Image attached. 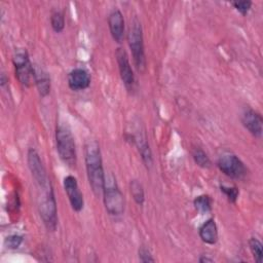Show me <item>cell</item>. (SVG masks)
<instances>
[{"label":"cell","mask_w":263,"mask_h":263,"mask_svg":"<svg viewBox=\"0 0 263 263\" xmlns=\"http://www.w3.org/2000/svg\"><path fill=\"white\" fill-rule=\"evenodd\" d=\"M68 85L74 91L84 90L90 85V75L83 68H74L68 74Z\"/></svg>","instance_id":"cell-13"},{"label":"cell","mask_w":263,"mask_h":263,"mask_svg":"<svg viewBox=\"0 0 263 263\" xmlns=\"http://www.w3.org/2000/svg\"><path fill=\"white\" fill-rule=\"evenodd\" d=\"M50 26L55 33H61L65 28V16L64 13L57 10L50 15Z\"/></svg>","instance_id":"cell-21"},{"label":"cell","mask_w":263,"mask_h":263,"mask_svg":"<svg viewBox=\"0 0 263 263\" xmlns=\"http://www.w3.org/2000/svg\"><path fill=\"white\" fill-rule=\"evenodd\" d=\"M138 255H139V260L141 262H144V263H147V262H155V259L152 257L150 251L145 248L144 246L140 247L139 249V252H138Z\"/></svg>","instance_id":"cell-25"},{"label":"cell","mask_w":263,"mask_h":263,"mask_svg":"<svg viewBox=\"0 0 263 263\" xmlns=\"http://www.w3.org/2000/svg\"><path fill=\"white\" fill-rule=\"evenodd\" d=\"M27 163H28L29 170L31 172L32 178L34 179V181L38 187L45 186L50 181L48 179L45 166H44L38 152L34 148H30L27 152Z\"/></svg>","instance_id":"cell-8"},{"label":"cell","mask_w":263,"mask_h":263,"mask_svg":"<svg viewBox=\"0 0 263 263\" xmlns=\"http://www.w3.org/2000/svg\"><path fill=\"white\" fill-rule=\"evenodd\" d=\"M34 82L40 97L45 98L50 92V77L46 71L37 65H34Z\"/></svg>","instance_id":"cell-16"},{"label":"cell","mask_w":263,"mask_h":263,"mask_svg":"<svg viewBox=\"0 0 263 263\" xmlns=\"http://www.w3.org/2000/svg\"><path fill=\"white\" fill-rule=\"evenodd\" d=\"M41 194L38 197V212L48 231H54L58 226L57 200L50 181L42 187H38Z\"/></svg>","instance_id":"cell-2"},{"label":"cell","mask_w":263,"mask_h":263,"mask_svg":"<svg viewBox=\"0 0 263 263\" xmlns=\"http://www.w3.org/2000/svg\"><path fill=\"white\" fill-rule=\"evenodd\" d=\"M108 27L113 40L121 43L124 38V17L122 12L115 8L108 15Z\"/></svg>","instance_id":"cell-12"},{"label":"cell","mask_w":263,"mask_h":263,"mask_svg":"<svg viewBox=\"0 0 263 263\" xmlns=\"http://www.w3.org/2000/svg\"><path fill=\"white\" fill-rule=\"evenodd\" d=\"M126 38L133 55L135 67L138 72L143 73L146 70V57L144 48L143 29L141 22L137 16H134L133 20H130Z\"/></svg>","instance_id":"cell-4"},{"label":"cell","mask_w":263,"mask_h":263,"mask_svg":"<svg viewBox=\"0 0 263 263\" xmlns=\"http://www.w3.org/2000/svg\"><path fill=\"white\" fill-rule=\"evenodd\" d=\"M231 5L233 6V8L238 11L241 15H247L249 13V11L252 8L253 2L249 1V0H243V1H232Z\"/></svg>","instance_id":"cell-24"},{"label":"cell","mask_w":263,"mask_h":263,"mask_svg":"<svg viewBox=\"0 0 263 263\" xmlns=\"http://www.w3.org/2000/svg\"><path fill=\"white\" fill-rule=\"evenodd\" d=\"M129 191L135 202L139 205H143L145 201V192L143 185L138 180H132L129 183Z\"/></svg>","instance_id":"cell-17"},{"label":"cell","mask_w":263,"mask_h":263,"mask_svg":"<svg viewBox=\"0 0 263 263\" xmlns=\"http://www.w3.org/2000/svg\"><path fill=\"white\" fill-rule=\"evenodd\" d=\"M191 154H192V158H193L194 162H195L198 166H200V167H202V168H209V167H211L212 161H211L210 157L208 156V154H206L201 148H199V147L193 148Z\"/></svg>","instance_id":"cell-19"},{"label":"cell","mask_w":263,"mask_h":263,"mask_svg":"<svg viewBox=\"0 0 263 263\" xmlns=\"http://www.w3.org/2000/svg\"><path fill=\"white\" fill-rule=\"evenodd\" d=\"M103 200L107 213L111 216H120L124 212V196L116 184L113 176L106 177L103 191Z\"/></svg>","instance_id":"cell-5"},{"label":"cell","mask_w":263,"mask_h":263,"mask_svg":"<svg viewBox=\"0 0 263 263\" xmlns=\"http://www.w3.org/2000/svg\"><path fill=\"white\" fill-rule=\"evenodd\" d=\"M249 247H250V251L255 259V261L257 263H262V250H263V246L262 242L256 238V237H251L249 239Z\"/></svg>","instance_id":"cell-20"},{"label":"cell","mask_w":263,"mask_h":263,"mask_svg":"<svg viewBox=\"0 0 263 263\" xmlns=\"http://www.w3.org/2000/svg\"><path fill=\"white\" fill-rule=\"evenodd\" d=\"M84 160L90 189L96 196H100L104 191L106 176L103 167L100 145L93 139H90L85 143Z\"/></svg>","instance_id":"cell-1"},{"label":"cell","mask_w":263,"mask_h":263,"mask_svg":"<svg viewBox=\"0 0 263 263\" xmlns=\"http://www.w3.org/2000/svg\"><path fill=\"white\" fill-rule=\"evenodd\" d=\"M63 185L73 211L77 213L81 212L84 206V198L79 189L77 179L74 176L69 175L64 178Z\"/></svg>","instance_id":"cell-10"},{"label":"cell","mask_w":263,"mask_h":263,"mask_svg":"<svg viewBox=\"0 0 263 263\" xmlns=\"http://www.w3.org/2000/svg\"><path fill=\"white\" fill-rule=\"evenodd\" d=\"M115 57H116V62L118 65L120 78H121L124 86L126 87V89L130 91L134 89V86L136 83V78H135V74H134V71L132 69V66H130V63L128 60V55L123 48L118 47L116 49Z\"/></svg>","instance_id":"cell-9"},{"label":"cell","mask_w":263,"mask_h":263,"mask_svg":"<svg viewBox=\"0 0 263 263\" xmlns=\"http://www.w3.org/2000/svg\"><path fill=\"white\" fill-rule=\"evenodd\" d=\"M198 261H199L200 263H204V262H213L214 260H213V259H211V258H209V257L201 256V257L198 259Z\"/></svg>","instance_id":"cell-27"},{"label":"cell","mask_w":263,"mask_h":263,"mask_svg":"<svg viewBox=\"0 0 263 263\" xmlns=\"http://www.w3.org/2000/svg\"><path fill=\"white\" fill-rule=\"evenodd\" d=\"M55 146L60 159L69 167H75L77 153L74 137L67 124L60 123L55 128Z\"/></svg>","instance_id":"cell-3"},{"label":"cell","mask_w":263,"mask_h":263,"mask_svg":"<svg viewBox=\"0 0 263 263\" xmlns=\"http://www.w3.org/2000/svg\"><path fill=\"white\" fill-rule=\"evenodd\" d=\"M133 144L138 147L139 153L145 166L147 168H150L153 164V157L145 133L138 132L137 135H133Z\"/></svg>","instance_id":"cell-14"},{"label":"cell","mask_w":263,"mask_h":263,"mask_svg":"<svg viewBox=\"0 0 263 263\" xmlns=\"http://www.w3.org/2000/svg\"><path fill=\"white\" fill-rule=\"evenodd\" d=\"M241 123L243 127L254 137L260 139L263 132V118L261 114L252 108H247L241 114Z\"/></svg>","instance_id":"cell-11"},{"label":"cell","mask_w":263,"mask_h":263,"mask_svg":"<svg viewBox=\"0 0 263 263\" xmlns=\"http://www.w3.org/2000/svg\"><path fill=\"white\" fill-rule=\"evenodd\" d=\"M200 239L208 245H215L218 241V227L213 218L204 221L198 229Z\"/></svg>","instance_id":"cell-15"},{"label":"cell","mask_w":263,"mask_h":263,"mask_svg":"<svg viewBox=\"0 0 263 263\" xmlns=\"http://www.w3.org/2000/svg\"><path fill=\"white\" fill-rule=\"evenodd\" d=\"M194 208L200 214H206L212 211V198L208 194H201L194 198Z\"/></svg>","instance_id":"cell-18"},{"label":"cell","mask_w":263,"mask_h":263,"mask_svg":"<svg viewBox=\"0 0 263 263\" xmlns=\"http://www.w3.org/2000/svg\"><path fill=\"white\" fill-rule=\"evenodd\" d=\"M218 168L228 178L240 180L247 175V167L238 156L233 153H223L217 161Z\"/></svg>","instance_id":"cell-7"},{"label":"cell","mask_w":263,"mask_h":263,"mask_svg":"<svg viewBox=\"0 0 263 263\" xmlns=\"http://www.w3.org/2000/svg\"><path fill=\"white\" fill-rule=\"evenodd\" d=\"M220 190L225 194L227 197L228 201L231 203H235L238 195H239V190L235 186H226V185H220Z\"/></svg>","instance_id":"cell-22"},{"label":"cell","mask_w":263,"mask_h":263,"mask_svg":"<svg viewBox=\"0 0 263 263\" xmlns=\"http://www.w3.org/2000/svg\"><path fill=\"white\" fill-rule=\"evenodd\" d=\"M12 64L15 77L20 83L25 87H29L32 80H34V66L30 61L27 50L24 48L16 49L12 57Z\"/></svg>","instance_id":"cell-6"},{"label":"cell","mask_w":263,"mask_h":263,"mask_svg":"<svg viewBox=\"0 0 263 263\" xmlns=\"http://www.w3.org/2000/svg\"><path fill=\"white\" fill-rule=\"evenodd\" d=\"M8 82V78L6 77V75L4 73H1V76H0V85L2 87L5 86V84H7Z\"/></svg>","instance_id":"cell-26"},{"label":"cell","mask_w":263,"mask_h":263,"mask_svg":"<svg viewBox=\"0 0 263 263\" xmlns=\"http://www.w3.org/2000/svg\"><path fill=\"white\" fill-rule=\"evenodd\" d=\"M23 241H24V237L22 235H20V234H10L5 238L4 245L7 249L15 250V249L20 248V246L23 243Z\"/></svg>","instance_id":"cell-23"}]
</instances>
